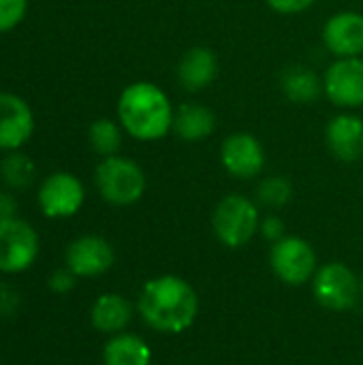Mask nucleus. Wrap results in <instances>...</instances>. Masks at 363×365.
<instances>
[{
	"label": "nucleus",
	"instance_id": "nucleus-14",
	"mask_svg": "<svg viewBox=\"0 0 363 365\" xmlns=\"http://www.w3.org/2000/svg\"><path fill=\"white\" fill-rule=\"evenodd\" d=\"M325 143L342 163L363 158V120L355 113H338L325 126Z\"/></svg>",
	"mask_w": 363,
	"mask_h": 365
},
{
	"label": "nucleus",
	"instance_id": "nucleus-3",
	"mask_svg": "<svg viewBox=\"0 0 363 365\" xmlns=\"http://www.w3.org/2000/svg\"><path fill=\"white\" fill-rule=\"evenodd\" d=\"M96 188L101 197L118 207L137 203L145 192V173L143 169L124 156H107L98 163L94 173Z\"/></svg>",
	"mask_w": 363,
	"mask_h": 365
},
{
	"label": "nucleus",
	"instance_id": "nucleus-5",
	"mask_svg": "<svg viewBox=\"0 0 363 365\" xmlns=\"http://www.w3.org/2000/svg\"><path fill=\"white\" fill-rule=\"evenodd\" d=\"M312 293L323 308L334 312H347L355 308L359 299L362 280L349 265L334 261L317 269L312 278Z\"/></svg>",
	"mask_w": 363,
	"mask_h": 365
},
{
	"label": "nucleus",
	"instance_id": "nucleus-22",
	"mask_svg": "<svg viewBox=\"0 0 363 365\" xmlns=\"http://www.w3.org/2000/svg\"><path fill=\"white\" fill-rule=\"evenodd\" d=\"M293 197V184L285 175H270L257 188V201L270 210L285 207Z\"/></svg>",
	"mask_w": 363,
	"mask_h": 365
},
{
	"label": "nucleus",
	"instance_id": "nucleus-2",
	"mask_svg": "<svg viewBox=\"0 0 363 365\" xmlns=\"http://www.w3.org/2000/svg\"><path fill=\"white\" fill-rule=\"evenodd\" d=\"M175 109L152 81H135L126 86L118 98V120L124 133L137 141H158L173 130Z\"/></svg>",
	"mask_w": 363,
	"mask_h": 365
},
{
	"label": "nucleus",
	"instance_id": "nucleus-20",
	"mask_svg": "<svg viewBox=\"0 0 363 365\" xmlns=\"http://www.w3.org/2000/svg\"><path fill=\"white\" fill-rule=\"evenodd\" d=\"M122 130L124 128L109 118H101V120L92 122V126L88 130V139H90L92 150L96 154H101L103 158L116 156L122 148Z\"/></svg>",
	"mask_w": 363,
	"mask_h": 365
},
{
	"label": "nucleus",
	"instance_id": "nucleus-4",
	"mask_svg": "<svg viewBox=\"0 0 363 365\" xmlns=\"http://www.w3.org/2000/svg\"><path fill=\"white\" fill-rule=\"evenodd\" d=\"M259 227V205L244 195H227L218 201L212 216L214 235L227 248L246 246L257 235Z\"/></svg>",
	"mask_w": 363,
	"mask_h": 365
},
{
	"label": "nucleus",
	"instance_id": "nucleus-7",
	"mask_svg": "<svg viewBox=\"0 0 363 365\" xmlns=\"http://www.w3.org/2000/svg\"><path fill=\"white\" fill-rule=\"evenodd\" d=\"M36 255L39 235L28 222L19 218L0 222V272L21 274L34 263Z\"/></svg>",
	"mask_w": 363,
	"mask_h": 365
},
{
	"label": "nucleus",
	"instance_id": "nucleus-8",
	"mask_svg": "<svg viewBox=\"0 0 363 365\" xmlns=\"http://www.w3.org/2000/svg\"><path fill=\"white\" fill-rule=\"evenodd\" d=\"M323 92L336 107H363V56L336 58L323 75Z\"/></svg>",
	"mask_w": 363,
	"mask_h": 365
},
{
	"label": "nucleus",
	"instance_id": "nucleus-9",
	"mask_svg": "<svg viewBox=\"0 0 363 365\" xmlns=\"http://www.w3.org/2000/svg\"><path fill=\"white\" fill-rule=\"evenodd\" d=\"M86 199L83 184L79 178L66 171H56L39 188V205L47 218H68L75 216Z\"/></svg>",
	"mask_w": 363,
	"mask_h": 365
},
{
	"label": "nucleus",
	"instance_id": "nucleus-17",
	"mask_svg": "<svg viewBox=\"0 0 363 365\" xmlns=\"http://www.w3.org/2000/svg\"><path fill=\"white\" fill-rule=\"evenodd\" d=\"M90 319L94 329L103 334H120L133 321V306L118 293H105L92 304Z\"/></svg>",
	"mask_w": 363,
	"mask_h": 365
},
{
	"label": "nucleus",
	"instance_id": "nucleus-12",
	"mask_svg": "<svg viewBox=\"0 0 363 365\" xmlns=\"http://www.w3.org/2000/svg\"><path fill=\"white\" fill-rule=\"evenodd\" d=\"M323 45L336 58L363 56V13H334L323 26Z\"/></svg>",
	"mask_w": 363,
	"mask_h": 365
},
{
	"label": "nucleus",
	"instance_id": "nucleus-21",
	"mask_svg": "<svg viewBox=\"0 0 363 365\" xmlns=\"http://www.w3.org/2000/svg\"><path fill=\"white\" fill-rule=\"evenodd\" d=\"M0 178L9 188L21 190L34 180V163L26 154L13 150L0 163Z\"/></svg>",
	"mask_w": 363,
	"mask_h": 365
},
{
	"label": "nucleus",
	"instance_id": "nucleus-18",
	"mask_svg": "<svg viewBox=\"0 0 363 365\" xmlns=\"http://www.w3.org/2000/svg\"><path fill=\"white\" fill-rule=\"evenodd\" d=\"M280 90L287 96V101H291L295 105H310L321 96L323 79H319V75L310 66L293 64L282 71Z\"/></svg>",
	"mask_w": 363,
	"mask_h": 365
},
{
	"label": "nucleus",
	"instance_id": "nucleus-25",
	"mask_svg": "<svg viewBox=\"0 0 363 365\" xmlns=\"http://www.w3.org/2000/svg\"><path fill=\"white\" fill-rule=\"evenodd\" d=\"M19 293L9 287V284H0V317L4 319H11L17 314L19 310Z\"/></svg>",
	"mask_w": 363,
	"mask_h": 365
},
{
	"label": "nucleus",
	"instance_id": "nucleus-27",
	"mask_svg": "<svg viewBox=\"0 0 363 365\" xmlns=\"http://www.w3.org/2000/svg\"><path fill=\"white\" fill-rule=\"evenodd\" d=\"M259 229H261L263 237L270 240L272 244L285 237V222H282L278 216H267V218H263Z\"/></svg>",
	"mask_w": 363,
	"mask_h": 365
},
{
	"label": "nucleus",
	"instance_id": "nucleus-28",
	"mask_svg": "<svg viewBox=\"0 0 363 365\" xmlns=\"http://www.w3.org/2000/svg\"><path fill=\"white\" fill-rule=\"evenodd\" d=\"M17 201L9 192H0V222L9 218H17Z\"/></svg>",
	"mask_w": 363,
	"mask_h": 365
},
{
	"label": "nucleus",
	"instance_id": "nucleus-6",
	"mask_svg": "<svg viewBox=\"0 0 363 365\" xmlns=\"http://www.w3.org/2000/svg\"><path fill=\"white\" fill-rule=\"evenodd\" d=\"M270 265L274 274L289 287H304L319 269L312 246L297 235H285L272 244Z\"/></svg>",
	"mask_w": 363,
	"mask_h": 365
},
{
	"label": "nucleus",
	"instance_id": "nucleus-15",
	"mask_svg": "<svg viewBox=\"0 0 363 365\" xmlns=\"http://www.w3.org/2000/svg\"><path fill=\"white\" fill-rule=\"evenodd\" d=\"M218 75V58L210 47H190L178 62V81L188 92H201Z\"/></svg>",
	"mask_w": 363,
	"mask_h": 365
},
{
	"label": "nucleus",
	"instance_id": "nucleus-23",
	"mask_svg": "<svg viewBox=\"0 0 363 365\" xmlns=\"http://www.w3.org/2000/svg\"><path fill=\"white\" fill-rule=\"evenodd\" d=\"M28 9V0H0V32L15 28Z\"/></svg>",
	"mask_w": 363,
	"mask_h": 365
},
{
	"label": "nucleus",
	"instance_id": "nucleus-19",
	"mask_svg": "<svg viewBox=\"0 0 363 365\" xmlns=\"http://www.w3.org/2000/svg\"><path fill=\"white\" fill-rule=\"evenodd\" d=\"M105 365H150L152 351L145 340L133 334H116L103 349Z\"/></svg>",
	"mask_w": 363,
	"mask_h": 365
},
{
	"label": "nucleus",
	"instance_id": "nucleus-11",
	"mask_svg": "<svg viewBox=\"0 0 363 365\" xmlns=\"http://www.w3.org/2000/svg\"><path fill=\"white\" fill-rule=\"evenodd\" d=\"M66 267L77 278H94L111 269L116 252L105 237L83 235L68 244L66 248Z\"/></svg>",
	"mask_w": 363,
	"mask_h": 365
},
{
	"label": "nucleus",
	"instance_id": "nucleus-29",
	"mask_svg": "<svg viewBox=\"0 0 363 365\" xmlns=\"http://www.w3.org/2000/svg\"><path fill=\"white\" fill-rule=\"evenodd\" d=\"M362 293H363V276H362Z\"/></svg>",
	"mask_w": 363,
	"mask_h": 365
},
{
	"label": "nucleus",
	"instance_id": "nucleus-10",
	"mask_svg": "<svg viewBox=\"0 0 363 365\" xmlns=\"http://www.w3.org/2000/svg\"><path fill=\"white\" fill-rule=\"evenodd\" d=\"M220 163L229 175L237 180H252L265 167V150L252 133H231L220 145Z\"/></svg>",
	"mask_w": 363,
	"mask_h": 365
},
{
	"label": "nucleus",
	"instance_id": "nucleus-13",
	"mask_svg": "<svg viewBox=\"0 0 363 365\" xmlns=\"http://www.w3.org/2000/svg\"><path fill=\"white\" fill-rule=\"evenodd\" d=\"M34 130L30 105L11 92H0V150H19Z\"/></svg>",
	"mask_w": 363,
	"mask_h": 365
},
{
	"label": "nucleus",
	"instance_id": "nucleus-1",
	"mask_svg": "<svg viewBox=\"0 0 363 365\" xmlns=\"http://www.w3.org/2000/svg\"><path fill=\"white\" fill-rule=\"evenodd\" d=\"M137 310L148 327L160 334L186 331L199 312V299L190 282L180 276H158L143 284Z\"/></svg>",
	"mask_w": 363,
	"mask_h": 365
},
{
	"label": "nucleus",
	"instance_id": "nucleus-16",
	"mask_svg": "<svg viewBox=\"0 0 363 365\" xmlns=\"http://www.w3.org/2000/svg\"><path fill=\"white\" fill-rule=\"evenodd\" d=\"M216 128V115L210 107L199 103H184L175 109L173 115V133L186 141L197 143L208 139Z\"/></svg>",
	"mask_w": 363,
	"mask_h": 365
},
{
	"label": "nucleus",
	"instance_id": "nucleus-26",
	"mask_svg": "<svg viewBox=\"0 0 363 365\" xmlns=\"http://www.w3.org/2000/svg\"><path fill=\"white\" fill-rule=\"evenodd\" d=\"M267 6L280 15H295L306 9H310L317 0H265Z\"/></svg>",
	"mask_w": 363,
	"mask_h": 365
},
{
	"label": "nucleus",
	"instance_id": "nucleus-24",
	"mask_svg": "<svg viewBox=\"0 0 363 365\" xmlns=\"http://www.w3.org/2000/svg\"><path fill=\"white\" fill-rule=\"evenodd\" d=\"M75 282H77V276L68 269V267H60L56 269L51 276H49V289L58 295H64L68 291L75 289Z\"/></svg>",
	"mask_w": 363,
	"mask_h": 365
}]
</instances>
